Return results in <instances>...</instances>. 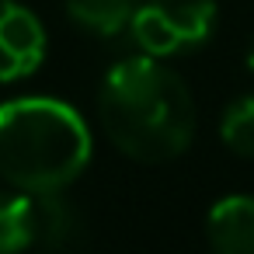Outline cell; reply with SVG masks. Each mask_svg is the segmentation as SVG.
Wrapping results in <instances>:
<instances>
[{
    "label": "cell",
    "instance_id": "6da1fadb",
    "mask_svg": "<svg viewBox=\"0 0 254 254\" xmlns=\"http://www.w3.org/2000/svg\"><path fill=\"white\" fill-rule=\"evenodd\" d=\"M98 122L108 143L129 160L167 164L191 146L198 108L181 73L139 53L105 73L98 87Z\"/></svg>",
    "mask_w": 254,
    "mask_h": 254
},
{
    "label": "cell",
    "instance_id": "7a4b0ae2",
    "mask_svg": "<svg viewBox=\"0 0 254 254\" xmlns=\"http://www.w3.org/2000/svg\"><path fill=\"white\" fill-rule=\"evenodd\" d=\"M84 115L56 98H14L0 105V178L25 195L70 188L91 164Z\"/></svg>",
    "mask_w": 254,
    "mask_h": 254
},
{
    "label": "cell",
    "instance_id": "3957f363",
    "mask_svg": "<svg viewBox=\"0 0 254 254\" xmlns=\"http://www.w3.org/2000/svg\"><path fill=\"white\" fill-rule=\"evenodd\" d=\"M219 21L216 0H143L132 18V39L146 56L167 60L202 49Z\"/></svg>",
    "mask_w": 254,
    "mask_h": 254
},
{
    "label": "cell",
    "instance_id": "277c9868",
    "mask_svg": "<svg viewBox=\"0 0 254 254\" xmlns=\"http://www.w3.org/2000/svg\"><path fill=\"white\" fill-rule=\"evenodd\" d=\"M46 28L18 0L0 4V80L11 84L32 77L46 60Z\"/></svg>",
    "mask_w": 254,
    "mask_h": 254
},
{
    "label": "cell",
    "instance_id": "5b68a950",
    "mask_svg": "<svg viewBox=\"0 0 254 254\" xmlns=\"http://www.w3.org/2000/svg\"><path fill=\"white\" fill-rule=\"evenodd\" d=\"M212 254H254V195H226L205 216Z\"/></svg>",
    "mask_w": 254,
    "mask_h": 254
},
{
    "label": "cell",
    "instance_id": "8992f818",
    "mask_svg": "<svg viewBox=\"0 0 254 254\" xmlns=\"http://www.w3.org/2000/svg\"><path fill=\"white\" fill-rule=\"evenodd\" d=\"M139 0H66V18L98 39H119L132 32Z\"/></svg>",
    "mask_w": 254,
    "mask_h": 254
},
{
    "label": "cell",
    "instance_id": "52a82bcc",
    "mask_svg": "<svg viewBox=\"0 0 254 254\" xmlns=\"http://www.w3.org/2000/svg\"><path fill=\"white\" fill-rule=\"evenodd\" d=\"M39 240L35 195L0 191V254H25Z\"/></svg>",
    "mask_w": 254,
    "mask_h": 254
},
{
    "label": "cell",
    "instance_id": "ba28073f",
    "mask_svg": "<svg viewBox=\"0 0 254 254\" xmlns=\"http://www.w3.org/2000/svg\"><path fill=\"white\" fill-rule=\"evenodd\" d=\"M219 139L237 157H254V91L233 98L219 119Z\"/></svg>",
    "mask_w": 254,
    "mask_h": 254
},
{
    "label": "cell",
    "instance_id": "9c48e42d",
    "mask_svg": "<svg viewBox=\"0 0 254 254\" xmlns=\"http://www.w3.org/2000/svg\"><path fill=\"white\" fill-rule=\"evenodd\" d=\"M244 60H247V70H251V73H254V39H251V42H247V56H244Z\"/></svg>",
    "mask_w": 254,
    "mask_h": 254
},
{
    "label": "cell",
    "instance_id": "30bf717a",
    "mask_svg": "<svg viewBox=\"0 0 254 254\" xmlns=\"http://www.w3.org/2000/svg\"><path fill=\"white\" fill-rule=\"evenodd\" d=\"M0 4H4V0H0Z\"/></svg>",
    "mask_w": 254,
    "mask_h": 254
}]
</instances>
